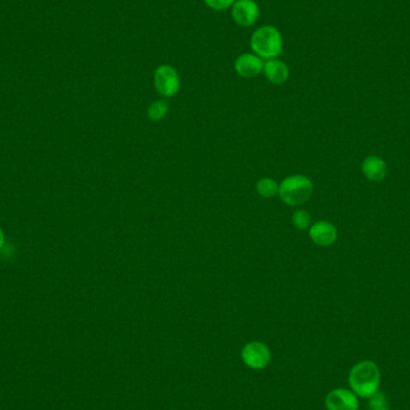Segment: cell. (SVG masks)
Returning <instances> with one entry per match:
<instances>
[{"label": "cell", "instance_id": "6da1fadb", "mask_svg": "<svg viewBox=\"0 0 410 410\" xmlns=\"http://www.w3.org/2000/svg\"><path fill=\"white\" fill-rule=\"evenodd\" d=\"M253 53L261 59H276L283 50V38L276 27L263 25L253 32L250 40Z\"/></svg>", "mask_w": 410, "mask_h": 410}, {"label": "cell", "instance_id": "7a4b0ae2", "mask_svg": "<svg viewBox=\"0 0 410 410\" xmlns=\"http://www.w3.org/2000/svg\"><path fill=\"white\" fill-rule=\"evenodd\" d=\"M381 373L372 361H361L355 364L349 374L353 391L361 397H371L379 388Z\"/></svg>", "mask_w": 410, "mask_h": 410}, {"label": "cell", "instance_id": "3957f363", "mask_svg": "<svg viewBox=\"0 0 410 410\" xmlns=\"http://www.w3.org/2000/svg\"><path fill=\"white\" fill-rule=\"evenodd\" d=\"M313 193V184L305 175H290L278 185V195L288 205L306 203Z\"/></svg>", "mask_w": 410, "mask_h": 410}, {"label": "cell", "instance_id": "277c9868", "mask_svg": "<svg viewBox=\"0 0 410 410\" xmlns=\"http://www.w3.org/2000/svg\"><path fill=\"white\" fill-rule=\"evenodd\" d=\"M153 86L162 97L170 99L179 93L180 77L175 67L160 65L153 72Z\"/></svg>", "mask_w": 410, "mask_h": 410}, {"label": "cell", "instance_id": "5b68a950", "mask_svg": "<svg viewBox=\"0 0 410 410\" xmlns=\"http://www.w3.org/2000/svg\"><path fill=\"white\" fill-rule=\"evenodd\" d=\"M241 357L250 369H261L266 367L271 360V353L266 344L261 342H250L245 346Z\"/></svg>", "mask_w": 410, "mask_h": 410}, {"label": "cell", "instance_id": "8992f818", "mask_svg": "<svg viewBox=\"0 0 410 410\" xmlns=\"http://www.w3.org/2000/svg\"><path fill=\"white\" fill-rule=\"evenodd\" d=\"M259 15L261 10L254 0H236L232 6L233 21L244 28L256 25Z\"/></svg>", "mask_w": 410, "mask_h": 410}, {"label": "cell", "instance_id": "52a82bcc", "mask_svg": "<svg viewBox=\"0 0 410 410\" xmlns=\"http://www.w3.org/2000/svg\"><path fill=\"white\" fill-rule=\"evenodd\" d=\"M236 74L242 78H254L261 75L264 69V62L257 54H240L234 62Z\"/></svg>", "mask_w": 410, "mask_h": 410}, {"label": "cell", "instance_id": "ba28073f", "mask_svg": "<svg viewBox=\"0 0 410 410\" xmlns=\"http://www.w3.org/2000/svg\"><path fill=\"white\" fill-rule=\"evenodd\" d=\"M327 410H357L359 401L357 395L346 389H336L327 395L325 399Z\"/></svg>", "mask_w": 410, "mask_h": 410}, {"label": "cell", "instance_id": "9c48e42d", "mask_svg": "<svg viewBox=\"0 0 410 410\" xmlns=\"http://www.w3.org/2000/svg\"><path fill=\"white\" fill-rule=\"evenodd\" d=\"M310 238L318 246H330L337 239V229L330 222L320 221L312 224L310 228Z\"/></svg>", "mask_w": 410, "mask_h": 410}, {"label": "cell", "instance_id": "30bf717a", "mask_svg": "<svg viewBox=\"0 0 410 410\" xmlns=\"http://www.w3.org/2000/svg\"><path fill=\"white\" fill-rule=\"evenodd\" d=\"M263 72L270 83L276 84V86L286 83L289 78V67L286 62L278 59H270L264 62Z\"/></svg>", "mask_w": 410, "mask_h": 410}, {"label": "cell", "instance_id": "8fae6325", "mask_svg": "<svg viewBox=\"0 0 410 410\" xmlns=\"http://www.w3.org/2000/svg\"><path fill=\"white\" fill-rule=\"evenodd\" d=\"M362 172L369 180L381 182L386 175L385 162L377 156H369L362 163Z\"/></svg>", "mask_w": 410, "mask_h": 410}, {"label": "cell", "instance_id": "7c38bea8", "mask_svg": "<svg viewBox=\"0 0 410 410\" xmlns=\"http://www.w3.org/2000/svg\"><path fill=\"white\" fill-rule=\"evenodd\" d=\"M168 113V104L163 100L153 101L148 108V118L150 121H160L167 116Z\"/></svg>", "mask_w": 410, "mask_h": 410}, {"label": "cell", "instance_id": "4fadbf2b", "mask_svg": "<svg viewBox=\"0 0 410 410\" xmlns=\"http://www.w3.org/2000/svg\"><path fill=\"white\" fill-rule=\"evenodd\" d=\"M257 192L264 198H271L278 193V182L270 178H263L257 182Z\"/></svg>", "mask_w": 410, "mask_h": 410}, {"label": "cell", "instance_id": "5bb4252c", "mask_svg": "<svg viewBox=\"0 0 410 410\" xmlns=\"http://www.w3.org/2000/svg\"><path fill=\"white\" fill-rule=\"evenodd\" d=\"M293 224L298 229H306L311 226V216L306 210H298L293 214Z\"/></svg>", "mask_w": 410, "mask_h": 410}, {"label": "cell", "instance_id": "9a60e30c", "mask_svg": "<svg viewBox=\"0 0 410 410\" xmlns=\"http://www.w3.org/2000/svg\"><path fill=\"white\" fill-rule=\"evenodd\" d=\"M369 398H371L369 404V410H389V404H388L385 396L379 391H377Z\"/></svg>", "mask_w": 410, "mask_h": 410}, {"label": "cell", "instance_id": "2e32d148", "mask_svg": "<svg viewBox=\"0 0 410 410\" xmlns=\"http://www.w3.org/2000/svg\"><path fill=\"white\" fill-rule=\"evenodd\" d=\"M236 0H204V3L215 11H224L227 8H232Z\"/></svg>", "mask_w": 410, "mask_h": 410}, {"label": "cell", "instance_id": "e0dca14e", "mask_svg": "<svg viewBox=\"0 0 410 410\" xmlns=\"http://www.w3.org/2000/svg\"><path fill=\"white\" fill-rule=\"evenodd\" d=\"M3 245H4V233L0 229V249L3 247Z\"/></svg>", "mask_w": 410, "mask_h": 410}]
</instances>
